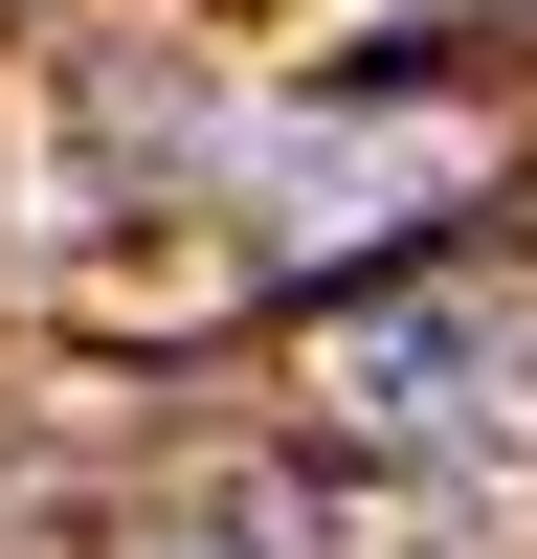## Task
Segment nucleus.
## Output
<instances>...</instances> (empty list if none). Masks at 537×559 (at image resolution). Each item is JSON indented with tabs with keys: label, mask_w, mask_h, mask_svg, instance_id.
I'll use <instances>...</instances> for the list:
<instances>
[{
	"label": "nucleus",
	"mask_w": 537,
	"mask_h": 559,
	"mask_svg": "<svg viewBox=\"0 0 537 559\" xmlns=\"http://www.w3.org/2000/svg\"><path fill=\"white\" fill-rule=\"evenodd\" d=\"M313 403H336L358 448H470L492 403H515V313L492 292H358L336 336H313Z\"/></svg>",
	"instance_id": "1"
},
{
	"label": "nucleus",
	"mask_w": 537,
	"mask_h": 559,
	"mask_svg": "<svg viewBox=\"0 0 537 559\" xmlns=\"http://www.w3.org/2000/svg\"><path fill=\"white\" fill-rule=\"evenodd\" d=\"M134 559H313V515H291V492H202V515H157Z\"/></svg>",
	"instance_id": "2"
}]
</instances>
